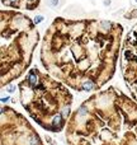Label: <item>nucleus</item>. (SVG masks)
I'll use <instances>...</instances> for the list:
<instances>
[{"label": "nucleus", "instance_id": "obj_10", "mask_svg": "<svg viewBox=\"0 0 137 145\" xmlns=\"http://www.w3.org/2000/svg\"><path fill=\"white\" fill-rule=\"evenodd\" d=\"M136 1H137V0H136Z\"/></svg>", "mask_w": 137, "mask_h": 145}, {"label": "nucleus", "instance_id": "obj_5", "mask_svg": "<svg viewBox=\"0 0 137 145\" xmlns=\"http://www.w3.org/2000/svg\"><path fill=\"white\" fill-rule=\"evenodd\" d=\"M1 145H43L29 121L9 106L1 108Z\"/></svg>", "mask_w": 137, "mask_h": 145}, {"label": "nucleus", "instance_id": "obj_4", "mask_svg": "<svg viewBox=\"0 0 137 145\" xmlns=\"http://www.w3.org/2000/svg\"><path fill=\"white\" fill-rule=\"evenodd\" d=\"M39 41L36 23L13 10H1V85L27 71Z\"/></svg>", "mask_w": 137, "mask_h": 145}, {"label": "nucleus", "instance_id": "obj_6", "mask_svg": "<svg viewBox=\"0 0 137 145\" xmlns=\"http://www.w3.org/2000/svg\"><path fill=\"white\" fill-rule=\"evenodd\" d=\"M119 65L131 97L137 101V23L128 31L123 40Z\"/></svg>", "mask_w": 137, "mask_h": 145}, {"label": "nucleus", "instance_id": "obj_2", "mask_svg": "<svg viewBox=\"0 0 137 145\" xmlns=\"http://www.w3.org/2000/svg\"><path fill=\"white\" fill-rule=\"evenodd\" d=\"M67 145H137V101L115 87L95 92L66 125Z\"/></svg>", "mask_w": 137, "mask_h": 145}, {"label": "nucleus", "instance_id": "obj_8", "mask_svg": "<svg viewBox=\"0 0 137 145\" xmlns=\"http://www.w3.org/2000/svg\"><path fill=\"white\" fill-rule=\"evenodd\" d=\"M48 1H50V5H51L52 8H55V6L58 5V0H48Z\"/></svg>", "mask_w": 137, "mask_h": 145}, {"label": "nucleus", "instance_id": "obj_3", "mask_svg": "<svg viewBox=\"0 0 137 145\" xmlns=\"http://www.w3.org/2000/svg\"><path fill=\"white\" fill-rule=\"evenodd\" d=\"M18 89L23 108L42 129L58 132L66 127L71 116L72 94L64 83L32 68L19 82Z\"/></svg>", "mask_w": 137, "mask_h": 145}, {"label": "nucleus", "instance_id": "obj_7", "mask_svg": "<svg viewBox=\"0 0 137 145\" xmlns=\"http://www.w3.org/2000/svg\"><path fill=\"white\" fill-rule=\"evenodd\" d=\"M4 6H10L14 9H27L33 10L38 6L39 0H1Z\"/></svg>", "mask_w": 137, "mask_h": 145}, {"label": "nucleus", "instance_id": "obj_1", "mask_svg": "<svg viewBox=\"0 0 137 145\" xmlns=\"http://www.w3.org/2000/svg\"><path fill=\"white\" fill-rule=\"evenodd\" d=\"M122 35V24L112 20L57 18L42 40L41 62L67 88L98 92L117 70Z\"/></svg>", "mask_w": 137, "mask_h": 145}, {"label": "nucleus", "instance_id": "obj_9", "mask_svg": "<svg viewBox=\"0 0 137 145\" xmlns=\"http://www.w3.org/2000/svg\"><path fill=\"white\" fill-rule=\"evenodd\" d=\"M43 20V17H41V15H37L36 17V19H34V23L37 24V23H41V22Z\"/></svg>", "mask_w": 137, "mask_h": 145}]
</instances>
